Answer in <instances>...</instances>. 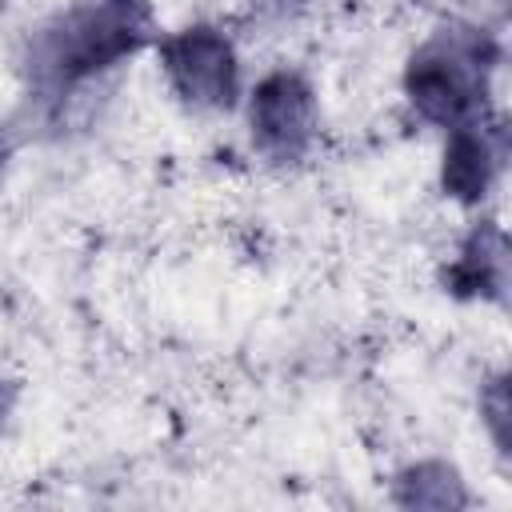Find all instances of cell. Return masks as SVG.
<instances>
[{"mask_svg":"<svg viewBox=\"0 0 512 512\" xmlns=\"http://www.w3.org/2000/svg\"><path fill=\"white\" fill-rule=\"evenodd\" d=\"M160 64L196 108H232L240 96V64L232 40L212 24H192L160 40Z\"/></svg>","mask_w":512,"mask_h":512,"instance_id":"3","label":"cell"},{"mask_svg":"<svg viewBox=\"0 0 512 512\" xmlns=\"http://www.w3.org/2000/svg\"><path fill=\"white\" fill-rule=\"evenodd\" d=\"M0 164H4V144H0Z\"/></svg>","mask_w":512,"mask_h":512,"instance_id":"10","label":"cell"},{"mask_svg":"<svg viewBox=\"0 0 512 512\" xmlns=\"http://www.w3.org/2000/svg\"><path fill=\"white\" fill-rule=\"evenodd\" d=\"M396 504L400 508L444 512V508H464L468 492H464L456 468H448L440 460H424V464H412V468H404L396 476Z\"/></svg>","mask_w":512,"mask_h":512,"instance_id":"7","label":"cell"},{"mask_svg":"<svg viewBox=\"0 0 512 512\" xmlns=\"http://www.w3.org/2000/svg\"><path fill=\"white\" fill-rule=\"evenodd\" d=\"M12 400H16V384L0 376V420L8 416V408H12Z\"/></svg>","mask_w":512,"mask_h":512,"instance_id":"9","label":"cell"},{"mask_svg":"<svg viewBox=\"0 0 512 512\" xmlns=\"http://www.w3.org/2000/svg\"><path fill=\"white\" fill-rule=\"evenodd\" d=\"M480 408H484V420H488V428H492L500 452H508V432H504V424H508V388H504V376H496V380L484 388Z\"/></svg>","mask_w":512,"mask_h":512,"instance_id":"8","label":"cell"},{"mask_svg":"<svg viewBox=\"0 0 512 512\" xmlns=\"http://www.w3.org/2000/svg\"><path fill=\"white\" fill-rule=\"evenodd\" d=\"M500 156H504V132L500 128H488L484 120L452 128V140L444 148V172H440L444 192L464 200V204L484 200L492 188V176L500 168Z\"/></svg>","mask_w":512,"mask_h":512,"instance_id":"5","label":"cell"},{"mask_svg":"<svg viewBox=\"0 0 512 512\" xmlns=\"http://www.w3.org/2000/svg\"><path fill=\"white\" fill-rule=\"evenodd\" d=\"M504 284H508V248H504V232L492 220H480L464 244L460 256L444 268V288L452 296H484V300H504Z\"/></svg>","mask_w":512,"mask_h":512,"instance_id":"6","label":"cell"},{"mask_svg":"<svg viewBox=\"0 0 512 512\" xmlns=\"http://www.w3.org/2000/svg\"><path fill=\"white\" fill-rule=\"evenodd\" d=\"M248 124H252V144L268 160L296 164L316 136V96L308 80L288 68L268 72L252 92Z\"/></svg>","mask_w":512,"mask_h":512,"instance_id":"4","label":"cell"},{"mask_svg":"<svg viewBox=\"0 0 512 512\" xmlns=\"http://www.w3.org/2000/svg\"><path fill=\"white\" fill-rule=\"evenodd\" d=\"M152 36L148 0H92L56 16L28 52V76L44 100H60L88 76L132 56Z\"/></svg>","mask_w":512,"mask_h":512,"instance_id":"1","label":"cell"},{"mask_svg":"<svg viewBox=\"0 0 512 512\" xmlns=\"http://www.w3.org/2000/svg\"><path fill=\"white\" fill-rule=\"evenodd\" d=\"M496 40L472 24H444L424 40L404 72V92L412 108L440 128H464L484 120L488 80L496 68Z\"/></svg>","mask_w":512,"mask_h":512,"instance_id":"2","label":"cell"}]
</instances>
